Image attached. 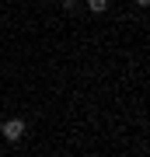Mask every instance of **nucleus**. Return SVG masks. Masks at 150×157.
Segmentation results:
<instances>
[{"mask_svg":"<svg viewBox=\"0 0 150 157\" xmlns=\"http://www.w3.org/2000/svg\"><path fill=\"white\" fill-rule=\"evenodd\" d=\"M25 133H28V122L21 115H17V119H4V126H0V136H4L7 143H21Z\"/></svg>","mask_w":150,"mask_h":157,"instance_id":"obj_1","label":"nucleus"},{"mask_svg":"<svg viewBox=\"0 0 150 157\" xmlns=\"http://www.w3.org/2000/svg\"><path fill=\"white\" fill-rule=\"evenodd\" d=\"M108 4H112V0H87V11H91V14H105Z\"/></svg>","mask_w":150,"mask_h":157,"instance_id":"obj_2","label":"nucleus"},{"mask_svg":"<svg viewBox=\"0 0 150 157\" xmlns=\"http://www.w3.org/2000/svg\"><path fill=\"white\" fill-rule=\"evenodd\" d=\"M63 7H67V11H73V7H77V0H63Z\"/></svg>","mask_w":150,"mask_h":157,"instance_id":"obj_3","label":"nucleus"},{"mask_svg":"<svg viewBox=\"0 0 150 157\" xmlns=\"http://www.w3.org/2000/svg\"><path fill=\"white\" fill-rule=\"evenodd\" d=\"M136 4H140V7H147V4H150V0H136Z\"/></svg>","mask_w":150,"mask_h":157,"instance_id":"obj_4","label":"nucleus"},{"mask_svg":"<svg viewBox=\"0 0 150 157\" xmlns=\"http://www.w3.org/2000/svg\"><path fill=\"white\" fill-rule=\"evenodd\" d=\"M0 126H4V119H0Z\"/></svg>","mask_w":150,"mask_h":157,"instance_id":"obj_5","label":"nucleus"}]
</instances>
